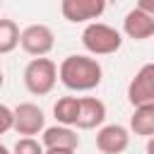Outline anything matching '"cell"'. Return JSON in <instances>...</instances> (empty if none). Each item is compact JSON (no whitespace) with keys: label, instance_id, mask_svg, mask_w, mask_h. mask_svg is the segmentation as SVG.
<instances>
[{"label":"cell","instance_id":"obj_15","mask_svg":"<svg viewBox=\"0 0 154 154\" xmlns=\"http://www.w3.org/2000/svg\"><path fill=\"white\" fill-rule=\"evenodd\" d=\"M43 144L36 137H19L12 147V154H43Z\"/></svg>","mask_w":154,"mask_h":154},{"label":"cell","instance_id":"obj_19","mask_svg":"<svg viewBox=\"0 0 154 154\" xmlns=\"http://www.w3.org/2000/svg\"><path fill=\"white\" fill-rule=\"evenodd\" d=\"M0 154H12V152H10V149H7L5 144H0Z\"/></svg>","mask_w":154,"mask_h":154},{"label":"cell","instance_id":"obj_1","mask_svg":"<svg viewBox=\"0 0 154 154\" xmlns=\"http://www.w3.org/2000/svg\"><path fill=\"white\" fill-rule=\"evenodd\" d=\"M58 79L70 91H91L101 84V63L91 55H67L58 65Z\"/></svg>","mask_w":154,"mask_h":154},{"label":"cell","instance_id":"obj_20","mask_svg":"<svg viewBox=\"0 0 154 154\" xmlns=\"http://www.w3.org/2000/svg\"><path fill=\"white\" fill-rule=\"evenodd\" d=\"M2 84H5V75H2V70H0V89H2Z\"/></svg>","mask_w":154,"mask_h":154},{"label":"cell","instance_id":"obj_21","mask_svg":"<svg viewBox=\"0 0 154 154\" xmlns=\"http://www.w3.org/2000/svg\"><path fill=\"white\" fill-rule=\"evenodd\" d=\"M0 7H2V5H0Z\"/></svg>","mask_w":154,"mask_h":154},{"label":"cell","instance_id":"obj_5","mask_svg":"<svg viewBox=\"0 0 154 154\" xmlns=\"http://www.w3.org/2000/svg\"><path fill=\"white\" fill-rule=\"evenodd\" d=\"M128 101L132 108L154 103V63H144L128 84Z\"/></svg>","mask_w":154,"mask_h":154},{"label":"cell","instance_id":"obj_2","mask_svg":"<svg viewBox=\"0 0 154 154\" xmlns=\"http://www.w3.org/2000/svg\"><path fill=\"white\" fill-rule=\"evenodd\" d=\"M24 87L34 96H46L53 91L58 82V65L51 58H31L22 72Z\"/></svg>","mask_w":154,"mask_h":154},{"label":"cell","instance_id":"obj_11","mask_svg":"<svg viewBox=\"0 0 154 154\" xmlns=\"http://www.w3.org/2000/svg\"><path fill=\"white\" fill-rule=\"evenodd\" d=\"M41 144H43V149H72V152H77V147H79V135L75 132V128L51 125V128L43 130Z\"/></svg>","mask_w":154,"mask_h":154},{"label":"cell","instance_id":"obj_9","mask_svg":"<svg viewBox=\"0 0 154 154\" xmlns=\"http://www.w3.org/2000/svg\"><path fill=\"white\" fill-rule=\"evenodd\" d=\"M103 120H106V103L96 96H79V116L75 128L94 130V128H103Z\"/></svg>","mask_w":154,"mask_h":154},{"label":"cell","instance_id":"obj_17","mask_svg":"<svg viewBox=\"0 0 154 154\" xmlns=\"http://www.w3.org/2000/svg\"><path fill=\"white\" fill-rule=\"evenodd\" d=\"M43 154H75L72 149H46Z\"/></svg>","mask_w":154,"mask_h":154},{"label":"cell","instance_id":"obj_3","mask_svg":"<svg viewBox=\"0 0 154 154\" xmlns=\"http://www.w3.org/2000/svg\"><path fill=\"white\" fill-rule=\"evenodd\" d=\"M82 46L91 55H111L123 46V36L118 29L103 22H91L82 31Z\"/></svg>","mask_w":154,"mask_h":154},{"label":"cell","instance_id":"obj_8","mask_svg":"<svg viewBox=\"0 0 154 154\" xmlns=\"http://www.w3.org/2000/svg\"><path fill=\"white\" fill-rule=\"evenodd\" d=\"M130 147V130L125 125L111 123L99 128L96 132V149L101 154H123Z\"/></svg>","mask_w":154,"mask_h":154},{"label":"cell","instance_id":"obj_6","mask_svg":"<svg viewBox=\"0 0 154 154\" xmlns=\"http://www.w3.org/2000/svg\"><path fill=\"white\" fill-rule=\"evenodd\" d=\"M12 113H14V128L12 130L17 135H22V137H34L38 132L43 135V130H46V116H43V111L36 103L24 101V103L14 106Z\"/></svg>","mask_w":154,"mask_h":154},{"label":"cell","instance_id":"obj_12","mask_svg":"<svg viewBox=\"0 0 154 154\" xmlns=\"http://www.w3.org/2000/svg\"><path fill=\"white\" fill-rule=\"evenodd\" d=\"M53 116H55L58 125L72 128L79 116V96H60L53 103Z\"/></svg>","mask_w":154,"mask_h":154},{"label":"cell","instance_id":"obj_4","mask_svg":"<svg viewBox=\"0 0 154 154\" xmlns=\"http://www.w3.org/2000/svg\"><path fill=\"white\" fill-rule=\"evenodd\" d=\"M19 46L34 58H46L55 46V34L48 24H29L26 29H22Z\"/></svg>","mask_w":154,"mask_h":154},{"label":"cell","instance_id":"obj_13","mask_svg":"<svg viewBox=\"0 0 154 154\" xmlns=\"http://www.w3.org/2000/svg\"><path fill=\"white\" fill-rule=\"evenodd\" d=\"M130 130L140 137H154V103L152 106H137L130 116Z\"/></svg>","mask_w":154,"mask_h":154},{"label":"cell","instance_id":"obj_10","mask_svg":"<svg viewBox=\"0 0 154 154\" xmlns=\"http://www.w3.org/2000/svg\"><path fill=\"white\" fill-rule=\"evenodd\" d=\"M123 31L128 38H135V41L152 38L154 36V14L142 12L140 7H132L123 19Z\"/></svg>","mask_w":154,"mask_h":154},{"label":"cell","instance_id":"obj_14","mask_svg":"<svg viewBox=\"0 0 154 154\" xmlns=\"http://www.w3.org/2000/svg\"><path fill=\"white\" fill-rule=\"evenodd\" d=\"M19 36L22 31L12 19H0V55L12 53L19 46Z\"/></svg>","mask_w":154,"mask_h":154},{"label":"cell","instance_id":"obj_18","mask_svg":"<svg viewBox=\"0 0 154 154\" xmlns=\"http://www.w3.org/2000/svg\"><path fill=\"white\" fill-rule=\"evenodd\" d=\"M147 154H154V137L147 140Z\"/></svg>","mask_w":154,"mask_h":154},{"label":"cell","instance_id":"obj_7","mask_svg":"<svg viewBox=\"0 0 154 154\" xmlns=\"http://www.w3.org/2000/svg\"><path fill=\"white\" fill-rule=\"evenodd\" d=\"M103 10H106L103 0H63L60 2L63 17L72 24H82V22L91 24V19H99Z\"/></svg>","mask_w":154,"mask_h":154},{"label":"cell","instance_id":"obj_16","mask_svg":"<svg viewBox=\"0 0 154 154\" xmlns=\"http://www.w3.org/2000/svg\"><path fill=\"white\" fill-rule=\"evenodd\" d=\"M14 128V113H12V108H7L5 103H0V137L5 135V132H10Z\"/></svg>","mask_w":154,"mask_h":154}]
</instances>
